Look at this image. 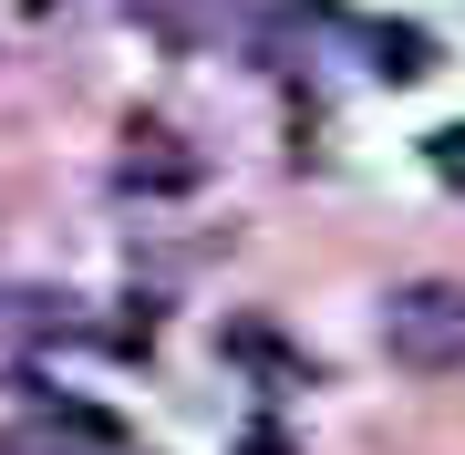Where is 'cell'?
I'll use <instances>...</instances> for the list:
<instances>
[{"instance_id": "1", "label": "cell", "mask_w": 465, "mask_h": 455, "mask_svg": "<svg viewBox=\"0 0 465 455\" xmlns=\"http://www.w3.org/2000/svg\"><path fill=\"white\" fill-rule=\"evenodd\" d=\"M382 352L403 372H465V280H403L382 301Z\"/></svg>"}, {"instance_id": "2", "label": "cell", "mask_w": 465, "mask_h": 455, "mask_svg": "<svg viewBox=\"0 0 465 455\" xmlns=\"http://www.w3.org/2000/svg\"><path fill=\"white\" fill-rule=\"evenodd\" d=\"M382 42V73H393V84H414V73H434V42L414 32V21H393V32H372Z\"/></svg>"}, {"instance_id": "3", "label": "cell", "mask_w": 465, "mask_h": 455, "mask_svg": "<svg viewBox=\"0 0 465 455\" xmlns=\"http://www.w3.org/2000/svg\"><path fill=\"white\" fill-rule=\"evenodd\" d=\"M124 186H197V155H124Z\"/></svg>"}, {"instance_id": "4", "label": "cell", "mask_w": 465, "mask_h": 455, "mask_svg": "<svg viewBox=\"0 0 465 455\" xmlns=\"http://www.w3.org/2000/svg\"><path fill=\"white\" fill-rule=\"evenodd\" d=\"M424 155H434V176H445V186H465V124H445V135H424Z\"/></svg>"}, {"instance_id": "5", "label": "cell", "mask_w": 465, "mask_h": 455, "mask_svg": "<svg viewBox=\"0 0 465 455\" xmlns=\"http://www.w3.org/2000/svg\"><path fill=\"white\" fill-rule=\"evenodd\" d=\"M32 11H52V0H32Z\"/></svg>"}]
</instances>
